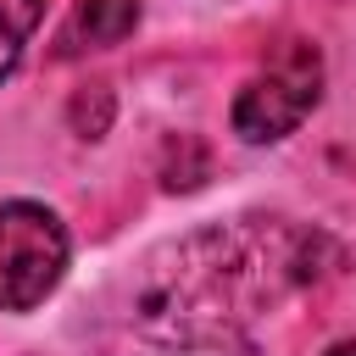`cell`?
I'll return each mask as SVG.
<instances>
[{"label": "cell", "mask_w": 356, "mask_h": 356, "mask_svg": "<svg viewBox=\"0 0 356 356\" xmlns=\"http://www.w3.org/2000/svg\"><path fill=\"white\" fill-rule=\"evenodd\" d=\"M317 250L323 239L284 217H234L189 234L150 267L134 306L139 328L184 350L234 345L273 317V306L317 284Z\"/></svg>", "instance_id": "obj_1"}, {"label": "cell", "mask_w": 356, "mask_h": 356, "mask_svg": "<svg viewBox=\"0 0 356 356\" xmlns=\"http://www.w3.org/2000/svg\"><path fill=\"white\" fill-rule=\"evenodd\" d=\"M317 100H323V56H317V44L289 39L239 89V100H234V134L245 145H273V139L295 134L312 117Z\"/></svg>", "instance_id": "obj_2"}, {"label": "cell", "mask_w": 356, "mask_h": 356, "mask_svg": "<svg viewBox=\"0 0 356 356\" xmlns=\"http://www.w3.org/2000/svg\"><path fill=\"white\" fill-rule=\"evenodd\" d=\"M67 273V228L39 200H0V312H33Z\"/></svg>", "instance_id": "obj_3"}, {"label": "cell", "mask_w": 356, "mask_h": 356, "mask_svg": "<svg viewBox=\"0 0 356 356\" xmlns=\"http://www.w3.org/2000/svg\"><path fill=\"white\" fill-rule=\"evenodd\" d=\"M139 28V0H78L56 33V56H83L128 39Z\"/></svg>", "instance_id": "obj_4"}, {"label": "cell", "mask_w": 356, "mask_h": 356, "mask_svg": "<svg viewBox=\"0 0 356 356\" xmlns=\"http://www.w3.org/2000/svg\"><path fill=\"white\" fill-rule=\"evenodd\" d=\"M44 17V0H0V78L22 61V44L33 39Z\"/></svg>", "instance_id": "obj_5"}, {"label": "cell", "mask_w": 356, "mask_h": 356, "mask_svg": "<svg viewBox=\"0 0 356 356\" xmlns=\"http://www.w3.org/2000/svg\"><path fill=\"white\" fill-rule=\"evenodd\" d=\"M323 356H356V339H339V345H328Z\"/></svg>", "instance_id": "obj_6"}]
</instances>
